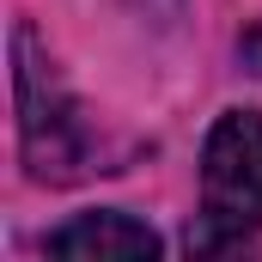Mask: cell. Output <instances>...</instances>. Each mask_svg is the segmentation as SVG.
I'll return each instance as SVG.
<instances>
[{"label": "cell", "mask_w": 262, "mask_h": 262, "mask_svg": "<svg viewBox=\"0 0 262 262\" xmlns=\"http://www.w3.org/2000/svg\"><path fill=\"white\" fill-rule=\"evenodd\" d=\"M201 207L207 226L226 238H244L262 226V116L256 110H226L207 146H201Z\"/></svg>", "instance_id": "obj_2"}, {"label": "cell", "mask_w": 262, "mask_h": 262, "mask_svg": "<svg viewBox=\"0 0 262 262\" xmlns=\"http://www.w3.org/2000/svg\"><path fill=\"white\" fill-rule=\"evenodd\" d=\"M43 250L49 256H73V262H140V256L152 262L159 256V232L128 220V213H79L61 232H49Z\"/></svg>", "instance_id": "obj_3"}, {"label": "cell", "mask_w": 262, "mask_h": 262, "mask_svg": "<svg viewBox=\"0 0 262 262\" xmlns=\"http://www.w3.org/2000/svg\"><path fill=\"white\" fill-rule=\"evenodd\" d=\"M12 61H18V140H25L31 177L79 183L92 171V122L61 92V79L49 73V55L37 49L31 25L12 31Z\"/></svg>", "instance_id": "obj_1"}]
</instances>
